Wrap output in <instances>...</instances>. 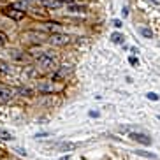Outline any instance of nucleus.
I'll return each mask as SVG.
<instances>
[{
    "instance_id": "nucleus-21",
    "label": "nucleus",
    "mask_w": 160,
    "mask_h": 160,
    "mask_svg": "<svg viewBox=\"0 0 160 160\" xmlns=\"http://www.w3.org/2000/svg\"><path fill=\"white\" fill-rule=\"evenodd\" d=\"M60 160H69V157H63V158H60Z\"/></svg>"
},
{
    "instance_id": "nucleus-3",
    "label": "nucleus",
    "mask_w": 160,
    "mask_h": 160,
    "mask_svg": "<svg viewBox=\"0 0 160 160\" xmlns=\"http://www.w3.org/2000/svg\"><path fill=\"white\" fill-rule=\"evenodd\" d=\"M16 90L9 88V86H0V104H7L9 100H12Z\"/></svg>"
},
{
    "instance_id": "nucleus-19",
    "label": "nucleus",
    "mask_w": 160,
    "mask_h": 160,
    "mask_svg": "<svg viewBox=\"0 0 160 160\" xmlns=\"http://www.w3.org/2000/svg\"><path fill=\"white\" fill-rule=\"evenodd\" d=\"M16 151H18L19 155H25V157H27V151H25V150H21V148H16Z\"/></svg>"
},
{
    "instance_id": "nucleus-12",
    "label": "nucleus",
    "mask_w": 160,
    "mask_h": 160,
    "mask_svg": "<svg viewBox=\"0 0 160 160\" xmlns=\"http://www.w3.org/2000/svg\"><path fill=\"white\" fill-rule=\"evenodd\" d=\"M39 90H41V92H51L53 86L51 85H39Z\"/></svg>"
},
{
    "instance_id": "nucleus-7",
    "label": "nucleus",
    "mask_w": 160,
    "mask_h": 160,
    "mask_svg": "<svg viewBox=\"0 0 160 160\" xmlns=\"http://www.w3.org/2000/svg\"><path fill=\"white\" fill-rule=\"evenodd\" d=\"M111 41H113L114 44H123L125 37H123V33H113V35H111Z\"/></svg>"
},
{
    "instance_id": "nucleus-10",
    "label": "nucleus",
    "mask_w": 160,
    "mask_h": 160,
    "mask_svg": "<svg viewBox=\"0 0 160 160\" xmlns=\"http://www.w3.org/2000/svg\"><path fill=\"white\" fill-rule=\"evenodd\" d=\"M0 137H2V139H5V141L14 139V137H12V134H11V132H7V130H0Z\"/></svg>"
},
{
    "instance_id": "nucleus-11",
    "label": "nucleus",
    "mask_w": 160,
    "mask_h": 160,
    "mask_svg": "<svg viewBox=\"0 0 160 160\" xmlns=\"http://www.w3.org/2000/svg\"><path fill=\"white\" fill-rule=\"evenodd\" d=\"M139 32H141L142 35H144V37H148V39H151V37H153V32H151L150 28H141Z\"/></svg>"
},
{
    "instance_id": "nucleus-1",
    "label": "nucleus",
    "mask_w": 160,
    "mask_h": 160,
    "mask_svg": "<svg viewBox=\"0 0 160 160\" xmlns=\"http://www.w3.org/2000/svg\"><path fill=\"white\" fill-rule=\"evenodd\" d=\"M49 42H51L53 46H63V44L69 42V35L60 33V32H55V33L49 35Z\"/></svg>"
},
{
    "instance_id": "nucleus-5",
    "label": "nucleus",
    "mask_w": 160,
    "mask_h": 160,
    "mask_svg": "<svg viewBox=\"0 0 160 160\" xmlns=\"http://www.w3.org/2000/svg\"><path fill=\"white\" fill-rule=\"evenodd\" d=\"M5 14H7V16H11V18H14V19H21V18L25 16V12H23V11H19V12H16L14 9H7V11H5Z\"/></svg>"
},
{
    "instance_id": "nucleus-6",
    "label": "nucleus",
    "mask_w": 160,
    "mask_h": 160,
    "mask_svg": "<svg viewBox=\"0 0 160 160\" xmlns=\"http://www.w3.org/2000/svg\"><path fill=\"white\" fill-rule=\"evenodd\" d=\"M39 4H42V5H48V7H58V5L62 4L60 0H37Z\"/></svg>"
},
{
    "instance_id": "nucleus-17",
    "label": "nucleus",
    "mask_w": 160,
    "mask_h": 160,
    "mask_svg": "<svg viewBox=\"0 0 160 160\" xmlns=\"http://www.w3.org/2000/svg\"><path fill=\"white\" fill-rule=\"evenodd\" d=\"M113 25L116 27V28H122V21H120V19H114V21H113Z\"/></svg>"
},
{
    "instance_id": "nucleus-4",
    "label": "nucleus",
    "mask_w": 160,
    "mask_h": 160,
    "mask_svg": "<svg viewBox=\"0 0 160 160\" xmlns=\"http://www.w3.org/2000/svg\"><path fill=\"white\" fill-rule=\"evenodd\" d=\"M130 139H134V141H137V142H141V144H151V139L146 134H139V132H132L130 134Z\"/></svg>"
},
{
    "instance_id": "nucleus-20",
    "label": "nucleus",
    "mask_w": 160,
    "mask_h": 160,
    "mask_svg": "<svg viewBox=\"0 0 160 160\" xmlns=\"http://www.w3.org/2000/svg\"><path fill=\"white\" fill-rule=\"evenodd\" d=\"M62 4H63V2H67V4H72V0H60Z\"/></svg>"
},
{
    "instance_id": "nucleus-14",
    "label": "nucleus",
    "mask_w": 160,
    "mask_h": 160,
    "mask_svg": "<svg viewBox=\"0 0 160 160\" xmlns=\"http://www.w3.org/2000/svg\"><path fill=\"white\" fill-rule=\"evenodd\" d=\"M146 97H148V99H150V100H158V99H160V97H158V95H157V93H151V92H150V93H148V95H146Z\"/></svg>"
},
{
    "instance_id": "nucleus-9",
    "label": "nucleus",
    "mask_w": 160,
    "mask_h": 160,
    "mask_svg": "<svg viewBox=\"0 0 160 160\" xmlns=\"http://www.w3.org/2000/svg\"><path fill=\"white\" fill-rule=\"evenodd\" d=\"M28 0H19V2H16L14 4V7H12V9H27V7H28Z\"/></svg>"
},
{
    "instance_id": "nucleus-16",
    "label": "nucleus",
    "mask_w": 160,
    "mask_h": 160,
    "mask_svg": "<svg viewBox=\"0 0 160 160\" xmlns=\"http://www.w3.org/2000/svg\"><path fill=\"white\" fill-rule=\"evenodd\" d=\"M19 93H27V95H32L33 93V92H32V90H30V88H21V90H19Z\"/></svg>"
},
{
    "instance_id": "nucleus-13",
    "label": "nucleus",
    "mask_w": 160,
    "mask_h": 160,
    "mask_svg": "<svg viewBox=\"0 0 160 160\" xmlns=\"http://www.w3.org/2000/svg\"><path fill=\"white\" fill-rule=\"evenodd\" d=\"M137 155H142V157H150V158H155V155L153 153H146V151H136Z\"/></svg>"
},
{
    "instance_id": "nucleus-2",
    "label": "nucleus",
    "mask_w": 160,
    "mask_h": 160,
    "mask_svg": "<svg viewBox=\"0 0 160 160\" xmlns=\"http://www.w3.org/2000/svg\"><path fill=\"white\" fill-rule=\"evenodd\" d=\"M39 67H42L44 71H49V69H55L57 67V60L49 55H42L39 58Z\"/></svg>"
},
{
    "instance_id": "nucleus-18",
    "label": "nucleus",
    "mask_w": 160,
    "mask_h": 160,
    "mask_svg": "<svg viewBox=\"0 0 160 160\" xmlns=\"http://www.w3.org/2000/svg\"><path fill=\"white\" fill-rule=\"evenodd\" d=\"M132 63V65H137V63H139V62H137V58L136 57H130V60H128Z\"/></svg>"
},
{
    "instance_id": "nucleus-8",
    "label": "nucleus",
    "mask_w": 160,
    "mask_h": 160,
    "mask_svg": "<svg viewBox=\"0 0 160 160\" xmlns=\"http://www.w3.org/2000/svg\"><path fill=\"white\" fill-rule=\"evenodd\" d=\"M67 11H71V12H85V7H83V5H72V4H69V5H67Z\"/></svg>"
},
{
    "instance_id": "nucleus-15",
    "label": "nucleus",
    "mask_w": 160,
    "mask_h": 160,
    "mask_svg": "<svg viewBox=\"0 0 160 160\" xmlns=\"http://www.w3.org/2000/svg\"><path fill=\"white\" fill-rule=\"evenodd\" d=\"M5 42H7V37H5V33L0 32V46H4Z\"/></svg>"
}]
</instances>
